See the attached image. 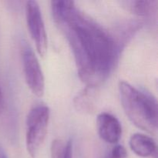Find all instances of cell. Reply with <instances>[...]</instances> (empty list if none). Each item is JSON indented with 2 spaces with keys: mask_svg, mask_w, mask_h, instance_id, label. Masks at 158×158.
Instances as JSON below:
<instances>
[{
  "mask_svg": "<svg viewBox=\"0 0 158 158\" xmlns=\"http://www.w3.org/2000/svg\"><path fill=\"white\" fill-rule=\"evenodd\" d=\"M53 19L69 43L80 80L97 88L111 73L119 46L104 28L80 11L72 1H52Z\"/></svg>",
  "mask_w": 158,
  "mask_h": 158,
  "instance_id": "obj_1",
  "label": "cell"
},
{
  "mask_svg": "<svg viewBox=\"0 0 158 158\" xmlns=\"http://www.w3.org/2000/svg\"><path fill=\"white\" fill-rule=\"evenodd\" d=\"M118 89L121 106L131 123L145 132L155 134L158 123L157 102L155 97L126 81H120Z\"/></svg>",
  "mask_w": 158,
  "mask_h": 158,
  "instance_id": "obj_2",
  "label": "cell"
},
{
  "mask_svg": "<svg viewBox=\"0 0 158 158\" xmlns=\"http://www.w3.org/2000/svg\"><path fill=\"white\" fill-rule=\"evenodd\" d=\"M50 110L45 104L34 106L29 110L26 121V147L28 154L35 158L48 131Z\"/></svg>",
  "mask_w": 158,
  "mask_h": 158,
  "instance_id": "obj_3",
  "label": "cell"
},
{
  "mask_svg": "<svg viewBox=\"0 0 158 158\" xmlns=\"http://www.w3.org/2000/svg\"><path fill=\"white\" fill-rule=\"evenodd\" d=\"M26 19L37 52L39 55L43 57L47 52L48 39L41 9L36 1L26 2Z\"/></svg>",
  "mask_w": 158,
  "mask_h": 158,
  "instance_id": "obj_4",
  "label": "cell"
},
{
  "mask_svg": "<svg viewBox=\"0 0 158 158\" xmlns=\"http://www.w3.org/2000/svg\"><path fill=\"white\" fill-rule=\"evenodd\" d=\"M22 59L23 73L28 87L34 95L42 97L45 91L44 75L36 56L27 45L23 46Z\"/></svg>",
  "mask_w": 158,
  "mask_h": 158,
  "instance_id": "obj_5",
  "label": "cell"
},
{
  "mask_svg": "<svg viewBox=\"0 0 158 158\" xmlns=\"http://www.w3.org/2000/svg\"><path fill=\"white\" fill-rule=\"evenodd\" d=\"M97 129L102 140L110 144H117L122 137V126L118 119L107 112L100 113L97 118Z\"/></svg>",
  "mask_w": 158,
  "mask_h": 158,
  "instance_id": "obj_6",
  "label": "cell"
},
{
  "mask_svg": "<svg viewBox=\"0 0 158 158\" xmlns=\"http://www.w3.org/2000/svg\"><path fill=\"white\" fill-rule=\"evenodd\" d=\"M131 151L140 157H149L156 155L157 143L155 140L146 134L136 133L131 135L129 140Z\"/></svg>",
  "mask_w": 158,
  "mask_h": 158,
  "instance_id": "obj_7",
  "label": "cell"
},
{
  "mask_svg": "<svg viewBox=\"0 0 158 158\" xmlns=\"http://www.w3.org/2000/svg\"><path fill=\"white\" fill-rule=\"evenodd\" d=\"M95 89L94 87L86 86L76 96L73 103L77 110L83 114H89L94 110L96 100Z\"/></svg>",
  "mask_w": 158,
  "mask_h": 158,
  "instance_id": "obj_8",
  "label": "cell"
},
{
  "mask_svg": "<svg viewBox=\"0 0 158 158\" xmlns=\"http://www.w3.org/2000/svg\"><path fill=\"white\" fill-rule=\"evenodd\" d=\"M121 4L127 10L139 16H149L154 13L157 7L156 1H140V0H131L122 1Z\"/></svg>",
  "mask_w": 158,
  "mask_h": 158,
  "instance_id": "obj_9",
  "label": "cell"
},
{
  "mask_svg": "<svg viewBox=\"0 0 158 158\" xmlns=\"http://www.w3.org/2000/svg\"><path fill=\"white\" fill-rule=\"evenodd\" d=\"M52 158H73V142L71 140L66 142L61 139H56L51 145Z\"/></svg>",
  "mask_w": 158,
  "mask_h": 158,
  "instance_id": "obj_10",
  "label": "cell"
},
{
  "mask_svg": "<svg viewBox=\"0 0 158 158\" xmlns=\"http://www.w3.org/2000/svg\"><path fill=\"white\" fill-rule=\"evenodd\" d=\"M127 152L126 148L120 144H115L110 148L109 151L106 152V154L103 156L102 158H127Z\"/></svg>",
  "mask_w": 158,
  "mask_h": 158,
  "instance_id": "obj_11",
  "label": "cell"
},
{
  "mask_svg": "<svg viewBox=\"0 0 158 158\" xmlns=\"http://www.w3.org/2000/svg\"><path fill=\"white\" fill-rule=\"evenodd\" d=\"M3 106V96H2V92L1 87H0V114L2 112V110Z\"/></svg>",
  "mask_w": 158,
  "mask_h": 158,
  "instance_id": "obj_12",
  "label": "cell"
},
{
  "mask_svg": "<svg viewBox=\"0 0 158 158\" xmlns=\"http://www.w3.org/2000/svg\"><path fill=\"white\" fill-rule=\"evenodd\" d=\"M0 158H8L6 152L1 147H0Z\"/></svg>",
  "mask_w": 158,
  "mask_h": 158,
  "instance_id": "obj_13",
  "label": "cell"
}]
</instances>
